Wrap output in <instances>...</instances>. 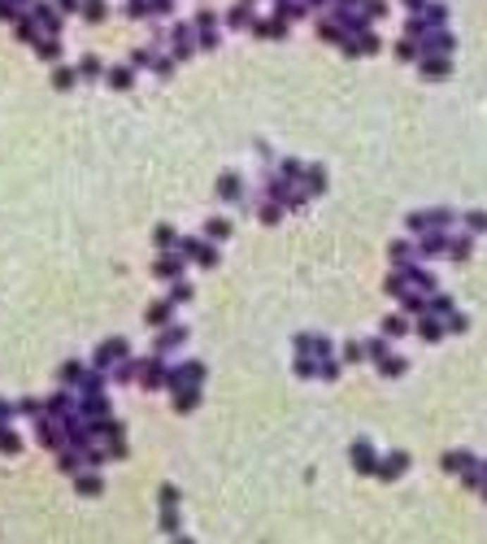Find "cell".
I'll return each instance as SVG.
<instances>
[{
	"label": "cell",
	"instance_id": "ab89813d",
	"mask_svg": "<svg viewBox=\"0 0 487 544\" xmlns=\"http://www.w3.org/2000/svg\"><path fill=\"white\" fill-rule=\"evenodd\" d=\"M422 5H426V0H405V9H409V13H418Z\"/></svg>",
	"mask_w": 487,
	"mask_h": 544
},
{
	"label": "cell",
	"instance_id": "7c38bea8",
	"mask_svg": "<svg viewBox=\"0 0 487 544\" xmlns=\"http://www.w3.org/2000/svg\"><path fill=\"white\" fill-rule=\"evenodd\" d=\"M92 27H100V22H109V0H83V9H79Z\"/></svg>",
	"mask_w": 487,
	"mask_h": 544
},
{
	"label": "cell",
	"instance_id": "3957f363",
	"mask_svg": "<svg viewBox=\"0 0 487 544\" xmlns=\"http://www.w3.org/2000/svg\"><path fill=\"white\" fill-rule=\"evenodd\" d=\"M222 22H226L230 31H252V27H257V9H252L248 0H235V5L222 13Z\"/></svg>",
	"mask_w": 487,
	"mask_h": 544
},
{
	"label": "cell",
	"instance_id": "74e56055",
	"mask_svg": "<svg viewBox=\"0 0 487 544\" xmlns=\"http://www.w3.org/2000/svg\"><path fill=\"white\" fill-rule=\"evenodd\" d=\"M470 226H474V231H483V226H487V214H470Z\"/></svg>",
	"mask_w": 487,
	"mask_h": 544
},
{
	"label": "cell",
	"instance_id": "44dd1931",
	"mask_svg": "<svg viewBox=\"0 0 487 544\" xmlns=\"http://www.w3.org/2000/svg\"><path fill=\"white\" fill-rule=\"evenodd\" d=\"M426 31H431V27L422 22V13H409V22H405V35H409V40H422Z\"/></svg>",
	"mask_w": 487,
	"mask_h": 544
},
{
	"label": "cell",
	"instance_id": "277c9868",
	"mask_svg": "<svg viewBox=\"0 0 487 544\" xmlns=\"http://www.w3.org/2000/svg\"><path fill=\"white\" fill-rule=\"evenodd\" d=\"M418 48H422V53H444V57H452L457 35H452L448 27H435V31H426V35L418 40Z\"/></svg>",
	"mask_w": 487,
	"mask_h": 544
},
{
	"label": "cell",
	"instance_id": "e575fe53",
	"mask_svg": "<svg viewBox=\"0 0 487 544\" xmlns=\"http://www.w3.org/2000/svg\"><path fill=\"white\" fill-rule=\"evenodd\" d=\"M314 370H318V366H314V361H309V357H300V361H296V375H304V379H309Z\"/></svg>",
	"mask_w": 487,
	"mask_h": 544
},
{
	"label": "cell",
	"instance_id": "8992f818",
	"mask_svg": "<svg viewBox=\"0 0 487 544\" xmlns=\"http://www.w3.org/2000/svg\"><path fill=\"white\" fill-rule=\"evenodd\" d=\"M31 13H35V22L44 27V35H57V31H61V18H66V13L53 5V0H35Z\"/></svg>",
	"mask_w": 487,
	"mask_h": 544
},
{
	"label": "cell",
	"instance_id": "5bb4252c",
	"mask_svg": "<svg viewBox=\"0 0 487 544\" xmlns=\"http://www.w3.org/2000/svg\"><path fill=\"white\" fill-rule=\"evenodd\" d=\"M74 83H79V66H57L53 70V87L57 92H70Z\"/></svg>",
	"mask_w": 487,
	"mask_h": 544
},
{
	"label": "cell",
	"instance_id": "9c48e42d",
	"mask_svg": "<svg viewBox=\"0 0 487 544\" xmlns=\"http://www.w3.org/2000/svg\"><path fill=\"white\" fill-rule=\"evenodd\" d=\"M418 13H422V22H426L431 31H435V27H448V5H444V0H426Z\"/></svg>",
	"mask_w": 487,
	"mask_h": 544
},
{
	"label": "cell",
	"instance_id": "4fadbf2b",
	"mask_svg": "<svg viewBox=\"0 0 487 544\" xmlns=\"http://www.w3.org/2000/svg\"><path fill=\"white\" fill-rule=\"evenodd\" d=\"M392 57H396V61H418V57H422V48H418V40L400 35V40L392 44Z\"/></svg>",
	"mask_w": 487,
	"mask_h": 544
},
{
	"label": "cell",
	"instance_id": "ffe728a7",
	"mask_svg": "<svg viewBox=\"0 0 487 544\" xmlns=\"http://www.w3.org/2000/svg\"><path fill=\"white\" fill-rule=\"evenodd\" d=\"M152 61H157V48H152V44H144V48H135V53H131V66L135 70H152Z\"/></svg>",
	"mask_w": 487,
	"mask_h": 544
},
{
	"label": "cell",
	"instance_id": "f546056e",
	"mask_svg": "<svg viewBox=\"0 0 487 544\" xmlns=\"http://www.w3.org/2000/svg\"><path fill=\"white\" fill-rule=\"evenodd\" d=\"M209 236H214V240H226V236H230V226H226L222 218H214V222H209Z\"/></svg>",
	"mask_w": 487,
	"mask_h": 544
},
{
	"label": "cell",
	"instance_id": "8fae6325",
	"mask_svg": "<svg viewBox=\"0 0 487 544\" xmlns=\"http://www.w3.org/2000/svg\"><path fill=\"white\" fill-rule=\"evenodd\" d=\"M314 35H318L322 44H335V48H340V44L348 40V35H344V27H340V22H335V18H322V22H318V27H314Z\"/></svg>",
	"mask_w": 487,
	"mask_h": 544
},
{
	"label": "cell",
	"instance_id": "1f68e13d",
	"mask_svg": "<svg viewBox=\"0 0 487 544\" xmlns=\"http://www.w3.org/2000/svg\"><path fill=\"white\" fill-rule=\"evenodd\" d=\"M53 5H57L61 13H79V9H83V0H53Z\"/></svg>",
	"mask_w": 487,
	"mask_h": 544
},
{
	"label": "cell",
	"instance_id": "6da1fadb",
	"mask_svg": "<svg viewBox=\"0 0 487 544\" xmlns=\"http://www.w3.org/2000/svg\"><path fill=\"white\" fill-rule=\"evenodd\" d=\"M192 31H196V48L214 53V48L222 44V18H218L209 5H200V9L192 13Z\"/></svg>",
	"mask_w": 487,
	"mask_h": 544
},
{
	"label": "cell",
	"instance_id": "52a82bcc",
	"mask_svg": "<svg viewBox=\"0 0 487 544\" xmlns=\"http://www.w3.org/2000/svg\"><path fill=\"white\" fill-rule=\"evenodd\" d=\"M252 35H257V40H288V35H292V22H288V18H278V13H270V18H257V27H252Z\"/></svg>",
	"mask_w": 487,
	"mask_h": 544
},
{
	"label": "cell",
	"instance_id": "4316f807",
	"mask_svg": "<svg viewBox=\"0 0 487 544\" xmlns=\"http://www.w3.org/2000/svg\"><path fill=\"white\" fill-rule=\"evenodd\" d=\"M174 5H178V0H148L152 18H170V13H174Z\"/></svg>",
	"mask_w": 487,
	"mask_h": 544
},
{
	"label": "cell",
	"instance_id": "f35d334b",
	"mask_svg": "<svg viewBox=\"0 0 487 544\" xmlns=\"http://www.w3.org/2000/svg\"><path fill=\"white\" fill-rule=\"evenodd\" d=\"M304 5H309V13H314V9H331V0H304Z\"/></svg>",
	"mask_w": 487,
	"mask_h": 544
},
{
	"label": "cell",
	"instance_id": "9a60e30c",
	"mask_svg": "<svg viewBox=\"0 0 487 544\" xmlns=\"http://www.w3.org/2000/svg\"><path fill=\"white\" fill-rule=\"evenodd\" d=\"M35 57H39V61H57V57H61V40H57V35H44V40L35 44Z\"/></svg>",
	"mask_w": 487,
	"mask_h": 544
},
{
	"label": "cell",
	"instance_id": "8d00e7d4",
	"mask_svg": "<svg viewBox=\"0 0 487 544\" xmlns=\"http://www.w3.org/2000/svg\"><path fill=\"white\" fill-rule=\"evenodd\" d=\"M187 296H192L187 283H174V296H170V301H187Z\"/></svg>",
	"mask_w": 487,
	"mask_h": 544
},
{
	"label": "cell",
	"instance_id": "5b68a950",
	"mask_svg": "<svg viewBox=\"0 0 487 544\" xmlns=\"http://www.w3.org/2000/svg\"><path fill=\"white\" fill-rule=\"evenodd\" d=\"M418 74H422V79H448V74H452V57H444V53H422V57H418Z\"/></svg>",
	"mask_w": 487,
	"mask_h": 544
},
{
	"label": "cell",
	"instance_id": "7402d4cb",
	"mask_svg": "<svg viewBox=\"0 0 487 544\" xmlns=\"http://www.w3.org/2000/svg\"><path fill=\"white\" fill-rule=\"evenodd\" d=\"M126 18H131V22H144V18H152L148 0H126Z\"/></svg>",
	"mask_w": 487,
	"mask_h": 544
},
{
	"label": "cell",
	"instance_id": "484cf974",
	"mask_svg": "<svg viewBox=\"0 0 487 544\" xmlns=\"http://www.w3.org/2000/svg\"><path fill=\"white\" fill-rule=\"evenodd\" d=\"M174 66H178V61H174V53H161L157 61H152V70H157L161 79H170V74H174Z\"/></svg>",
	"mask_w": 487,
	"mask_h": 544
},
{
	"label": "cell",
	"instance_id": "ac0fdd59",
	"mask_svg": "<svg viewBox=\"0 0 487 544\" xmlns=\"http://www.w3.org/2000/svg\"><path fill=\"white\" fill-rule=\"evenodd\" d=\"M362 13H366L370 27L374 22H388V0H362Z\"/></svg>",
	"mask_w": 487,
	"mask_h": 544
},
{
	"label": "cell",
	"instance_id": "83f0119b",
	"mask_svg": "<svg viewBox=\"0 0 487 544\" xmlns=\"http://www.w3.org/2000/svg\"><path fill=\"white\" fill-rule=\"evenodd\" d=\"M362 9V0H331V13H352Z\"/></svg>",
	"mask_w": 487,
	"mask_h": 544
},
{
	"label": "cell",
	"instance_id": "4dcf8cb0",
	"mask_svg": "<svg viewBox=\"0 0 487 544\" xmlns=\"http://www.w3.org/2000/svg\"><path fill=\"white\" fill-rule=\"evenodd\" d=\"M178 409H192L196 405V387H187V392H178V401H174Z\"/></svg>",
	"mask_w": 487,
	"mask_h": 544
},
{
	"label": "cell",
	"instance_id": "603a6c76",
	"mask_svg": "<svg viewBox=\"0 0 487 544\" xmlns=\"http://www.w3.org/2000/svg\"><path fill=\"white\" fill-rule=\"evenodd\" d=\"M178 270H183V262H178V257H161V262H157V274H161V279H178Z\"/></svg>",
	"mask_w": 487,
	"mask_h": 544
},
{
	"label": "cell",
	"instance_id": "ba28073f",
	"mask_svg": "<svg viewBox=\"0 0 487 544\" xmlns=\"http://www.w3.org/2000/svg\"><path fill=\"white\" fill-rule=\"evenodd\" d=\"M13 35H18L22 44H31V48H35V44L44 40V27H39V22H35V13H31V9L22 13L18 22H13Z\"/></svg>",
	"mask_w": 487,
	"mask_h": 544
},
{
	"label": "cell",
	"instance_id": "f1b7e54d",
	"mask_svg": "<svg viewBox=\"0 0 487 544\" xmlns=\"http://www.w3.org/2000/svg\"><path fill=\"white\" fill-rule=\"evenodd\" d=\"M304 174H309V188H314V192H322V188H326V179H322L326 170H322V166H314V170H304Z\"/></svg>",
	"mask_w": 487,
	"mask_h": 544
},
{
	"label": "cell",
	"instance_id": "d6986e66",
	"mask_svg": "<svg viewBox=\"0 0 487 544\" xmlns=\"http://www.w3.org/2000/svg\"><path fill=\"white\" fill-rule=\"evenodd\" d=\"M357 44H362V57H374L378 48H383V35H378L374 27H366L362 35H357Z\"/></svg>",
	"mask_w": 487,
	"mask_h": 544
},
{
	"label": "cell",
	"instance_id": "836d02e7",
	"mask_svg": "<svg viewBox=\"0 0 487 544\" xmlns=\"http://www.w3.org/2000/svg\"><path fill=\"white\" fill-rule=\"evenodd\" d=\"M170 240H174V231L170 226H157V248H170Z\"/></svg>",
	"mask_w": 487,
	"mask_h": 544
},
{
	"label": "cell",
	"instance_id": "30bf717a",
	"mask_svg": "<svg viewBox=\"0 0 487 544\" xmlns=\"http://www.w3.org/2000/svg\"><path fill=\"white\" fill-rule=\"evenodd\" d=\"M105 79H109V87H113V92H126V87L135 83V66H131V61H126V66H109V70H105Z\"/></svg>",
	"mask_w": 487,
	"mask_h": 544
},
{
	"label": "cell",
	"instance_id": "2e32d148",
	"mask_svg": "<svg viewBox=\"0 0 487 544\" xmlns=\"http://www.w3.org/2000/svg\"><path fill=\"white\" fill-rule=\"evenodd\" d=\"M100 74H105V61H100L96 53L79 57V79H100Z\"/></svg>",
	"mask_w": 487,
	"mask_h": 544
},
{
	"label": "cell",
	"instance_id": "7bdbcfd3",
	"mask_svg": "<svg viewBox=\"0 0 487 544\" xmlns=\"http://www.w3.org/2000/svg\"><path fill=\"white\" fill-rule=\"evenodd\" d=\"M248 5H252V0H248Z\"/></svg>",
	"mask_w": 487,
	"mask_h": 544
},
{
	"label": "cell",
	"instance_id": "cb8c5ba5",
	"mask_svg": "<svg viewBox=\"0 0 487 544\" xmlns=\"http://www.w3.org/2000/svg\"><path fill=\"white\" fill-rule=\"evenodd\" d=\"M218 192H222L226 200H235V196H240V179H235V174H222V183H218Z\"/></svg>",
	"mask_w": 487,
	"mask_h": 544
},
{
	"label": "cell",
	"instance_id": "b9f144b4",
	"mask_svg": "<svg viewBox=\"0 0 487 544\" xmlns=\"http://www.w3.org/2000/svg\"><path fill=\"white\" fill-rule=\"evenodd\" d=\"M13 5H18V9H31V5H35V0H13Z\"/></svg>",
	"mask_w": 487,
	"mask_h": 544
},
{
	"label": "cell",
	"instance_id": "d4e9b609",
	"mask_svg": "<svg viewBox=\"0 0 487 544\" xmlns=\"http://www.w3.org/2000/svg\"><path fill=\"white\" fill-rule=\"evenodd\" d=\"M183 340H187V331H183V327H174V331H166L161 340H157V349H174V344H183Z\"/></svg>",
	"mask_w": 487,
	"mask_h": 544
},
{
	"label": "cell",
	"instance_id": "d590c367",
	"mask_svg": "<svg viewBox=\"0 0 487 544\" xmlns=\"http://www.w3.org/2000/svg\"><path fill=\"white\" fill-rule=\"evenodd\" d=\"M383 331H388V335H400V331H405V318H388V322H383Z\"/></svg>",
	"mask_w": 487,
	"mask_h": 544
},
{
	"label": "cell",
	"instance_id": "d6a6232c",
	"mask_svg": "<svg viewBox=\"0 0 487 544\" xmlns=\"http://www.w3.org/2000/svg\"><path fill=\"white\" fill-rule=\"evenodd\" d=\"M422 253H444V236H426V244H422Z\"/></svg>",
	"mask_w": 487,
	"mask_h": 544
},
{
	"label": "cell",
	"instance_id": "e0dca14e",
	"mask_svg": "<svg viewBox=\"0 0 487 544\" xmlns=\"http://www.w3.org/2000/svg\"><path fill=\"white\" fill-rule=\"evenodd\" d=\"M118 357H126V340H109V344H100V353H96L100 366H109V361H118Z\"/></svg>",
	"mask_w": 487,
	"mask_h": 544
},
{
	"label": "cell",
	"instance_id": "7a4b0ae2",
	"mask_svg": "<svg viewBox=\"0 0 487 544\" xmlns=\"http://www.w3.org/2000/svg\"><path fill=\"white\" fill-rule=\"evenodd\" d=\"M170 53H174V61H187L192 53H200L192 22H174V27H170Z\"/></svg>",
	"mask_w": 487,
	"mask_h": 544
},
{
	"label": "cell",
	"instance_id": "60d3db41",
	"mask_svg": "<svg viewBox=\"0 0 487 544\" xmlns=\"http://www.w3.org/2000/svg\"><path fill=\"white\" fill-rule=\"evenodd\" d=\"M5 418H9V405H5V401H0V423H5Z\"/></svg>",
	"mask_w": 487,
	"mask_h": 544
}]
</instances>
